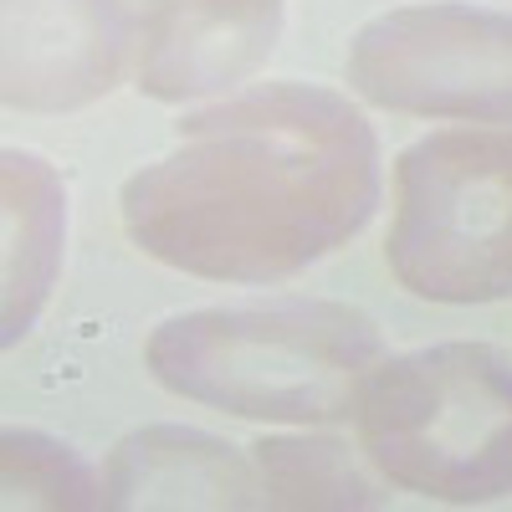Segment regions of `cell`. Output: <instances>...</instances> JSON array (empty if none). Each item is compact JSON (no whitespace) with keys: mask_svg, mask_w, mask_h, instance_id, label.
<instances>
[{"mask_svg":"<svg viewBox=\"0 0 512 512\" xmlns=\"http://www.w3.org/2000/svg\"><path fill=\"white\" fill-rule=\"evenodd\" d=\"M282 0H144L139 77L154 98L221 93L272 52Z\"/></svg>","mask_w":512,"mask_h":512,"instance_id":"obj_7","label":"cell"},{"mask_svg":"<svg viewBox=\"0 0 512 512\" xmlns=\"http://www.w3.org/2000/svg\"><path fill=\"white\" fill-rule=\"evenodd\" d=\"M379 200L369 123L318 88H262L180 123L123 190L134 241L205 277L267 282L354 236Z\"/></svg>","mask_w":512,"mask_h":512,"instance_id":"obj_1","label":"cell"},{"mask_svg":"<svg viewBox=\"0 0 512 512\" xmlns=\"http://www.w3.org/2000/svg\"><path fill=\"white\" fill-rule=\"evenodd\" d=\"M6 492L11 507H103V482L36 431H6Z\"/></svg>","mask_w":512,"mask_h":512,"instance_id":"obj_11","label":"cell"},{"mask_svg":"<svg viewBox=\"0 0 512 512\" xmlns=\"http://www.w3.org/2000/svg\"><path fill=\"white\" fill-rule=\"evenodd\" d=\"M359 405L364 446L390 482L451 502L512 492V364L492 349L384 359Z\"/></svg>","mask_w":512,"mask_h":512,"instance_id":"obj_3","label":"cell"},{"mask_svg":"<svg viewBox=\"0 0 512 512\" xmlns=\"http://www.w3.org/2000/svg\"><path fill=\"white\" fill-rule=\"evenodd\" d=\"M62 256V185L41 159L6 154V344L36 318Z\"/></svg>","mask_w":512,"mask_h":512,"instance_id":"obj_9","label":"cell"},{"mask_svg":"<svg viewBox=\"0 0 512 512\" xmlns=\"http://www.w3.org/2000/svg\"><path fill=\"white\" fill-rule=\"evenodd\" d=\"M123 41L118 0H6V103L72 108L108 93Z\"/></svg>","mask_w":512,"mask_h":512,"instance_id":"obj_6","label":"cell"},{"mask_svg":"<svg viewBox=\"0 0 512 512\" xmlns=\"http://www.w3.org/2000/svg\"><path fill=\"white\" fill-rule=\"evenodd\" d=\"M354 88L431 118H512V16L425 6L374 21L349 52Z\"/></svg>","mask_w":512,"mask_h":512,"instance_id":"obj_5","label":"cell"},{"mask_svg":"<svg viewBox=\"0 0 512 512\" xmlns=\"http://www.w3.org/2000/svg\"><path fill=\"white\" fill-rule=\"evenodd\" d=\"M103 507H267V482L216 436L149 425L108 456Z\"/></svg>","mask_w":512,"mask_h":512,"instance_id":"obj_8","label":"cell"},{"mask_svg":"<svg viewBox=\"0 0 512 512\" xmlns=\"http://www.w3.org/2000/svg\"><path fill=\"white\" fill-rule=\"evenodd\" d=\"M384 364L379 328L344 303L205 308L149 338V369L175 395L256 420H338Z\"/></svg>","mask_w":512,"mask_h":512,"instance_id":"obj_2","label":"cell"},{"mask_svg":"<svg viewBox=\"0 0 512 512\" xmlns=\"http://www.w3.org/2000/svg\"><path fill=\"white\" fill-rule=\"evenodd\" d=\"M395 272L425 297L512 292V134H436L400 159Z\"/></svg>","mask_w":512,"mask_h":512,"instance_id":"obj_4","label":"cell"},{"mask_svg":"<svg viewBox=\"0 0 512 512\" xmlns=\"http://www.w3.org/2000/svg\"><path fill=\"white\" fill-rule=\"evenodd\" d=\"M256 472L277 507H379L384 497L338 441H262Z\"/></svg>","mask_w":512,"mask_h":512,"instance_id":"obj_10","label":"cell"}]
</instances>
